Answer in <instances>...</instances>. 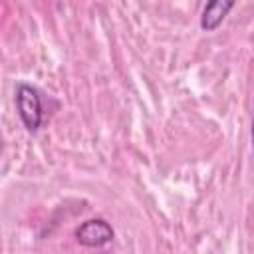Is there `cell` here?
Instances as JSON below:
<instances>
[{
	"mask_svg": "<svg viewBox=\"0 0 254 254\" xmlns=\"http://www.w3.org/2000/svg\"><path fill=\"white\" fill-rule=\"evenodd\" d=\"M16 107L24 127L36 133L42 125V99L38 89L28 83H20L16 89Z\"/></svg>",
	"mask_w": 254,
	"mask_h": 254,
	"instance_id": "cell-1",
	"label": "cell"
},
{
	"mask_svg": "<svg viewBox=\"0 0 254 254\" xmlns=\"http://www.w3.org/2000/svg\"><path fill=\"white\" fill-rule=\"evenodd\" d=\"M75 238L81 246L99 248L113 240V228L103 218H89L75 230Z\"/></svg>",
	"mask_w": 254,
	"mask_h": 254,
	"instance_id": "cell-2",
	"label": "cell"
},
{
	"mask_svg": "<svg viewBox=\"0 0 254 254\" xmlns=\"http://www.w3.org/2000/svg\"><path fill=\"white\" fill-rule=\"evenodd\" d=\"M234 6V0H212L204 6L202 10V16H200V28L206 30V32H212L216 30L222 20L226 18V14L232 10Z\"/></svg>",
	"mask_w": 254,
	"mask_h": 254,
	"instance_id": "cell-3",
	"label": "cell"
},
{
	"mask_svg": "<svg viewBox=\"0 0 254 254\" xmlns=\"http://www.w3.org/2000/svg\"><path fill=\"white\" fill-rule=\"evenodd\" d=\"M250 139H252V147H254V119H252V131H250Z\"/></svg>",
	"mask_w": 254,
	"mask_h": 254,
	"instance_id": "cell-4",
	"label": "cell"
}]
</instances>
